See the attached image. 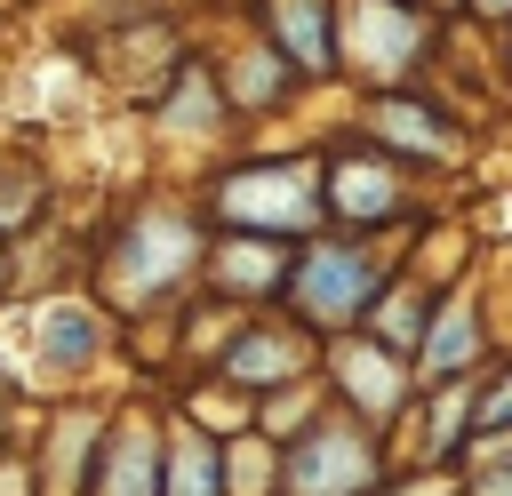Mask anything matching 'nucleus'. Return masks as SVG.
Wrapping results in <instances>:
<instances>
[{
    "instance_id": "6e6552de",
    "label": "nucleus",
    "mask_w": 512,
    "mask_h": 496,
    "mask_svg": "<svg viewBox=\"0 0 512 496\" xmlns=\"http://www.w3.org/2000/svg\"><path fill=\"white\" fill-rule=\"evenodd\" d=\"M96 496H152V448H144V424H128V432L112 440V472H104Z\"/></svg>"
},
{
    "instance_id": "20e7f679",
    "label": "nucleus",
    "mask_w": 512,
    "mask_h": 496,
    "mask_svg": "<svg viewBox=\"0 0 512 496\" xmlns=\"http://www.w3.org/2000/svg\"><path fill=\"white\" fill-rule=\"evenodd\" d=\"M376 480V456H368V440H352V432H312L296 456H288V488L296 496H360Z\"/></svg>"
},
{
    "instance_id": "9d476101",
    "label": "nucleus",
    "mask_w": 512,
    "mask_h": 496,
    "mask_svg": "<svg viewBox=\"0 0 512 496\" xmlns=\"http://www.w3.org/2000/svg\"><path fill=\"white\" fill-rule=\"evenodd\" d=\"M168 496H224V464L208 440H184L176 464H168Z\"/></svg>"
},
{
    "instance_id": "f257e3e1",
    "label": "nucleus",
    "mask_w": 512,
    "mask_h": 496,
    "mask_svg": "<svg viewBox=\"0 0 512 496\" xmlns=\"http://www.w3.org/2000/svg\"><path fill=\"white\" fill-rule=\"evenodd\" d=\"M320 168H304V160H272V168H240V176H224V192H216V208L232 216V224H312L320 216Z\"/></svg>"
},
{
    "instance_id": "0eeeda50",
    "label": "nucleus",
    "mask_w": 512,
    "mask_h": 496,
    "mask_svg": "<svg viewBox=\"0 0 512 496\" xmlns=\"http://www.w3.org/2000/svg\"><path fill=\"white\" fill-rule=\"evenodd\" d=\"M272 16H280V32H288L296 64L320 72V64H328V8H320V0H272Z\"/></svg>"
},
{
    "instance_id": "4468645a",
    "label": "nucleus",
    "mask_w": 512,
    "mask_h": 496,
    "mask_svg": "<svg viewBox=\"0 0 512 496\" xmlns=\"http://www.w3.org/2000/svg\"><path fill=\"white\" fill-rule=\"evenodd\" d=\"M48 360H88V320H48Z\"/></svg>"
},
{
    "instance_id": "f03ea898",
    "label": "nucleus",
    "mask_w": 512,
    "mask_h": 496,
    "mask_svg": "<svg viewBox=\"0 0 512 496\" xmlns=\"http://www.w3.org/2000/svg\"><path fill=\"white\" fill-rule=\"evenodd\" d=\"M192 264V224H176L168 208H144L136 224H128V240H120V256H112V296H152L160 280H176Z\"/></svg>"
},
{
    "instance_id": "9b49d317",
    "label": "nucleus",
    "mask_w": 512,
    "mask_h": 496,
    "mask_svg": "<svg viewBox=\"0 0 512 496\" xmlns=\"http://www.w3.org/2000/svg\"><path fill=\"white\" fill-rule=\"evenodd\" d=\"M376 128H384V136H400V144H416V152H432V160L448 152V128H432V112H416V104H384V112H376Z\"/></svg>"
},
{
    "instance_id": "ddd939ff",
    "label": "nucleus",
    "mask_w": 512,
    "mask_h": 496,
    "mask_svg": "<svg viewBox=\"0 0 512 496\" xmlns=\"http://www.w3.org/2000/svg\"><path fill=\"white\" fill-rule=\"evenodd\" d=\"M472 352V320L464 312H448L440 328H432V352H424V368H448V360H464Z\"/></svg>"
},
{
    "instance_id": "7ed1b4c3",
    "label": "nucleus",
    "mask_w": 512,
    "mask_h": 496,
    "mask_svg": "<svg viewBox=\"0 0 512 496\" xmlns=\"http://www.w3.org/2000/svg\"><path fill=\"white\" fill-rule=\"evenodd\" d=\"M368 288H376V264L352 256V248H312V256L296 264V312L320 320V328H344V320L368 304Z\"/></svg>"
},
{
    "instance_id": "f8f14e48",
    "label": "nucleus",
    "mask_w": 512,
    "mask_h": 496,
    "mask_svg": "<svg viewBox=\"0 0 512 496\" xmlns=\"http://www.w3.org/2000/svg\"><path fill=\"white\" fill-rule=\"evenodd\" d=\"M280 280V256L264 240H232L224 248V288H272Z\"/></svg>"
},
{
    "instance_id": "a211bd4d",
    "label": "nucleus",
    "mask_w": 512,
    "mask_h": 496,
    "mask_svg": "<svg viewBox=\"0 0 512 496\" xmlns=\"http://www.w3.org/2000/svg\"><path fill=\"white\" fill-rule=\"evenodd\" d=\"M400 496H440V488H400Z\"/></svg>"
},
{
    "instance_id": "f3484780",
    "label": "nucleus",
    "mask_w": 512,
    "mask_h": 496,
    "mask_svg": "<svg viewBox=\"0 0 512 496\" xmlns=\"http://www.w3.org/2000/svg\"><path fill=\"white\" fill-rule=\"evenodd\" d=\"M472 8H480V16H512V0H472Z\"/></svg>"
},
{
    "instance_id": "1a4fd4ad",
    "label": "nucleus",
    "mask_w": 512,
    "mask_h": 496,
    "mask_svg": "<svg viewBox=\"0 0 512 496\" xmlns=\"http://www.w3.org/2000/svg\"><path fill=\"white\" fill-rule=\"evenodd\" d=\"M304 368V352L288 344V336H248L240 352H232V376H248V384H280V376H296Z\"/></svg>"
},
{
    "instance_id": "423d86ee",
    "label": "nucleus",
    "mask_w": 512,
    "mask_h": 496,
    "mask_svg": "<svg viewBox=\"0 0 512 496\" xmlns=\"http://www.w3.org/2000/svg\"><path fill=\"white\" fill-rule=\"evenodd\" d=\"M336 376H344V392H352L368 416H392V408H400V368L384 360V336H376V344L336 352Z\"/></svg>"
},
{
    "instance_id": "39448f33",
    "label": "nucleus",
    "mask_w": 512,
    "mask_h": 496,
    "mask_svg": "<svg viewBox=\"0 0 512 496\" xmlns=\"http://www.w3.org/2000/svg\"><path fill=\"white\" fill-rule=\"evenodd\" d=\"M328 200H336L344 216H392V208H400V176H392L384 160H368V152H344V160L328 168Z\"/></svg>"
},
{
    "instance_id": "2eb2a0df",
    "label": "nucleus",
    "mask_w": 512,
    "mask_h": 496,
    "mask_svg": "<svg viewBox=\"0 0 512 496\" xmlns=\"http://www.w3.org/2000/svg\"><path fill=\"white\" fill-rule=\"evenodd\" d=\"M376 336H392V344H408V336H416V304H408V296H392V304H376Z\"/></svg>"
},
{
    "instance_id": "dca6fc26",
    "label": "nucleus",
    "mask_w": 512,
    "mask_h": 496,
    "mask_svg": "<svg viewBox=\"0 0 512 496\" xmlns=\"http://www.w3.org/2000/svg\"><path fill=\"white\" fill-rule=\"evenodd\" d=\"M480 424H512V384H504V392H488V400H480Z\"/></svg>"
}]
</instances>
